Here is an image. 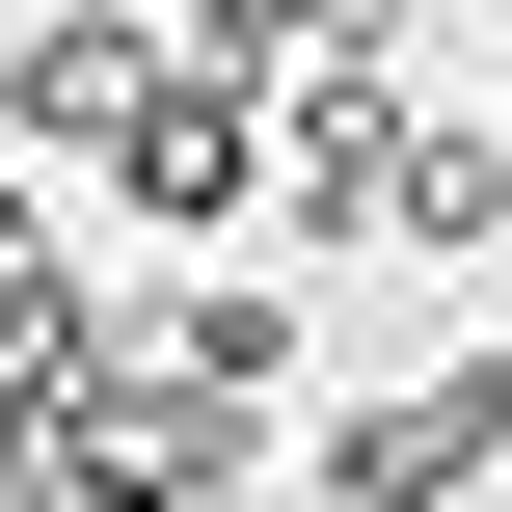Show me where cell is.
Wrapping results in <instances>:
<instances>
[{"instance_id": "obj_1", "label": "cell", "mask_w": 512, "mask_h": 512, "mask_svg": "<svg viewBox=\"0 0 512 512\" xmlns=\"http://www.w3.org/2000/svg\"><path fill=\"white\" fill-rule=\"evenodd\" d=\"M324 512H512V351H432V378L324 405Z\"/></svg>"}, {"instance_id": "obj_2", "label": "cell", "mask_w": 512, "mask_h": 512, "mask_svg": "<svg viewBox=\"0 0 512 512\" xmlns=\"http://www.w3.org/2000/svg\"><path fill=\"white\" fill-rule=\"evenodd\" d=\"M162 81H189V27H135V0H27V27H0V135H27V162H135Z\"/></svg>"}, {"instance_id": "obj_3", "label": "cell", "mask_w": 512, "mask_h": 512, "mask_svg": "<svg viewBox=\"0 0 512 512\" xmlns=\"http://www.w3.org/2000/svg\"><path fill=\"white\" fill-rule=\"evenodd\" d=\"M405 162H432V108L351 54V81H297V135H270V216H297V243H378V216H405Z\"/></svg>"}, {"instance_id": "obj_4", "label": "cell", "mask_w": 512, "mask_h": 512, "mask_svg": "<svg viewBox=\"0 0 512 512\" xmlns=\"http://www.w3.org/2000/svg\"><path fill=\"white\" fill-rule=\"evenodd\" d=\"M108 189H135V216H162V243H216V216H270V108H243V81H216V54H189V81H162V108H135V162H108Z\"/></svg>"}, {"instance_id": "obj_5", "label": "cell", "mask_w": 512, "mask_h": 512, "mask_svg": "<svg viewBox=\"0 0 512 512\" xmlns=\"http://www.w3.org/2000/svg\"><path fill=\"white\" fill-rule=\"evenodd\" d=\"M216 81H351V54H405V0H162Z\"/></svg>"}, {"instance_id": "obj_6", "label": "cell", "mask_w": 512, "mask_h": 512, "mask_svg": "<svg viewBox=\"0 0 512 512\" xmlns=\"http://www.w3.org/2000/svg\"><path fill=\"white\" fill-rule=\"evenodd\" d=\"M0 324H81V243H54V162H0Z\"/></svg>"}, {"instance_id": "obj_7", "label": "cell", "mask_w": 512, "mask_h": 512, "mask_svg": "<svg viewBox=\"0 0 512 512\" xmlns=\"http://www.w3.org/2000/svg\"><path fill=\"white\" fill-rule=\"evenodd\" d=\"M486 135H512V81H486Z\"/></svg>"}]
</instances>
